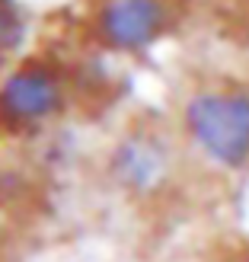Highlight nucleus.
Instances as JSON below:
<instances>
[{"label":"nucleus","mask_w":249,"mask_h":262,"mask_svg":"<svg viewBox=\"0 0 249 262\" xmlns=\"http://www.w3.org/2000/svg\"><path fill=\"white\" fill-rule=\"evenodd\" d=\"M112 173L128 192L134 195H153L169 179V157L160 141L147 135L128 138L112 157Z\"/></svg>","instance_id":"nucleus-4"},{"label":"nucleus","mask_w":249,"mask_h":262,"mask_svg":"<svg viewBox=\"0 0 249 262\" xmlns=\"http://www.w3.org/2000/svg\"><path fill=\"white\" fill-rule=\"evenodd\" d=\"M22 42V19L13 10V4L0 0V51H10Z\"/></svg>","instance_id":"nucleus-5"},{"label":"nucleus","mask_w":249,"mask_h":262,"mask_svg":"<svg viewBox=\"0 0 249 262\" xmlns=\"http://www.w3.org/2000/svg\"><path fill=\"white\" fill-rule=\"evenodd\" d=\"M169 26L166 0H102L96 10V29L102 42L122 51H138L156 42Z\"/></svg>","instance_id":"nucleus-2"},{"label":"nucleus","mask_w":249,"mask_h":262,"mask_svg":"<svg viewBox=\"0 0 249 262\" xmlns=\"http://www.w3.org/2000/svg\"><path fill=\"white\" fill-rule=\"evenodd\" d=\"M186 131L208 163L220 169L249 166V93L214 90L198 93L186 106Z\"/></svg>","instance_id":"nucleus-1"},{"label":"nucleus","mask_w":249,"mask_h":262,"mask_svg":"<svg viewBox=\"0 0 249 262\" xmlns=\"http://www.w3.org/2000/svg\"><path fill=\"white\" fill-rule=\"evenodd\" d=\"M61 106V83L42 64H22L0 86V119L10 125H35Z\"/></svg>","instance_id":"nucleus-3"}]
</instances>
